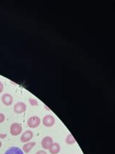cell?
<instances>
[{
	"mask_svg": "<svg viewBox=\"0 0 115 154\" xmlns=\"http://www.w3.org/2000/svg\"><path fill=\"white\" fill-rule=\"evenodd\" d=\"M41 123V119H39L38 116H32L28 119L27 121V125L29 127L32 128V129H34V128L38 127Z\"/></svg>",
	"mask_w": 115,
	"mask_h": 154,
	"instance_id": "obj_1",
	"label": "cell"
},
{
	"mask_svg": "<svg viewBox=\"0 0 115 154\" xmlns=\"http://www.w3.org/2000/svg\"><path fill=\"white\" fill-rule=\"evenodd\" d=\"M10 131L13 136H18L22 132V126L18 123H14L10 126Z\"/></svg>",
	"mask_w": 115,
	"mask_h": 154,
	"instance_id": "obj_2",
	"label": "cell"
},
{
	"mask_svg": "<svg viewBox=\"0 0 115 154\" xmlns=\"http://www.w3.org/2000/svg\"><path fill=\"white\" fill-rule=\"evenodd\" d=\"M55 123H56V119L52 115H47L42 119V124L47 127H52Z\"/></svg>",
	"mask_w": 115,
	"mask_h": 154,
	"instance_id": "obj_3",
	"label": "cell"
},
{
	"mask_svg": "<svg viewBox=\"0 0 115 154\" xmlns=\"http://www.w3.org/2000/svg\"><path fill=\"white\" fill-rule=\"evenodd\" d=\"M13 110H14V112L17 114L23 113V112H24L26 110V104L22 102H17V103L14 105Z\"/></svg>",
	"mask_w": 115,
	"mask_h": 154,
	"instance_id": "obj_4",
	"label": "cell"
},
{
	"mask_svg": "<svg viewBox=\"0 0 115 154\" xmlns=\"http://www.w3.org/2000/svg\"><path fill=\"white\" fill-rule=\"evenodd\" d=\"M34 134L31 130H27L20 137V142L23 143H29L33 138Z\"/></svg>",
	"mask_w": 115,
	"mask_h": 154,
	"instance_id": "obj_5",
	"label": "cell"
},
{
	"mask_svg": "<svg viewBox=\"0 0 115 154\" xmlns=\"http://www.w3.org/2000/svg\"><path fill=\"white\" fill-rule=\"evenodd\" d=\"M53 143V140L51 137L47 136L44 137L42 139V142H41V145H42V147L44 148V149H49L50 147L52 145Z\"/></svg>",
	"mask_w": 115,
	"mask_h": 154,
	"instance_id": "obj_6",
	"label": "cell"
},
{
	"mask_svg": "<svg viewBox=\"0 0 115 154\" xmlns=\"http://www.w3.org/2000/svg\"><path fill=\"white\" fill-rule=\"evenodd\" d=\"M2 102L6 106H10L13 104V97L10 94H5L2 97Z\"/></svg>",
	"mask_w": 115,
	"mask_h": 154,
	"instance_id": "obj_7",
	"label": "cell"
},
{
	"mask_svg": "<svg viewBox=\"0 0 115 154\" xmlns=\"http://www.w3.org/2000/svg\"><path fill=\"white\" fill-rule=\"evenodd\" d=\"M48 150L51 154H58L61 150V146L57 143H53Z\"/></svg>",
	"mask_w": 115,
	"mask_h": 154,
	"instance_id": "obj_8",
	"label": "cell"
},
{
	"mask_svg": "<svg viewBox=\"0 0 115 154\" xmlns=\"http://www.w3.org/2000/svg\"><path fill=\"white\" fill-rule=\"evenodd\" d=\"M5 154H24L23 150L18 147H11L5 151Z\"/></svg>",
	"mask_w": 115,
	"mask_h": 154,
	"instance_id": "obj_9",
	"label": "cell"
},
{
	"mask_svg": "<svg viewBox=\"0 0 115 154\" xmlns=\"http://www.w3.org/2000/svg\"><path fill=\"white\" fill-rule=\"evenodd\" d=\"M35 145L36 143H34V142H30V143H26V144L23 146V150L24 153H29L30 150H32L34 146H35Z\"/></svg>",
	"mask_w": 115,
	"mask_h": 154,
	"instance_id": "obj_10",
	"label": "cell"
},
{
	"mask_svg": "<svg viewBox=\"0 0 115 154\" xmlns=\"http://www.w3.org/2000/svg\"><path fill=\"white\" fill-rule=\"evenodd\" d=\"M66 143H67L68 145H73L76 143V141H75V139L74 138V137L72 136L71 134H68L67 137H66Z\"/></svg>",
	"mask_w": 115,
	"mask_h": 154,
	"instance_id": "obj_11",
	"label": "cell"
},
{
	"mask_svg": "<svg viewBox=\"0 0 115 154\" xmlns=\"http://www.w3.org/2000/svg\"><path fill=\"white\" fill-rule=\"evenodd\" d=\"M29 103L32 106H37L38 105V101L36 100L35 99L33 98H30L29 99Z\"/></svg>",
	"mask_w": 115,
	"mask_h": 154,
	"instance_id": "obj_12",
	"label": "cell"
},
{
	"mask_svg": "<svg viewBox=\"0 0 115 154\" xmlns=\"http://www.w3.org/2000/svg\"><path fill=\"white\" fill-rule=\"evenodd\" d=\"M5 120V116L3 113H0V124L3 123Z\"/></svg>",
	"mask_w": 115,
	"mask_h": 154,
	"instance_id": "obj_13",
	"label": "cell"
},
{
	"mask_svg": "<svg viewBox=\"0 0 115 154\" xmlns=\"http://www.w3.org/2000/svg\"><path fill=\"white\" fill-rule=\"evenodd\" d=\"M3 90H4V85H3V83L0 81V94L3 91Z\"/></svg>",
	"mask_w": 115,
	"mask_h": 154,
	"instance_id": "obj_14",
	"label": "cell"
},
{
	"mask_svg": "<svg viewBox=\"0 0 115 154\" xmlns=\"http://www.w3.org/2000/svg\"><path fill=\"white\" fill-rule=\"evenodd\" d=\"M36 154H47V153L44 150H39L38 152L36 153Z\"/></svg>",
	"mask_w": 115,
	"mask_h": 154,
	"instance_id": "obj_15",
	"label": "cell"
},
{
	"mask_svg": "<svg viewBox=\"0 0 115 154\" xmlns=\"http://www.w3.org/2000/svg\"><path fill=\"white\" fill-rule=\"evenodd\" d=\"M6 137V134H0V138H2V139H4V138Z\"/></svg>",
	"mask_w": 115,
	"mask_h": 154,
	"instance_id": "obj_16",
	"label": "cell"
},
{
	"mask_svg": "<svg viewBox=\"0 0 115 154\" xmlns=\"http://www.w3.org/2000/svg\"><path fill=\"white\" fill-rule=\"evenodd\" d=\"M2 145V142H1V141H0V148H1Z\"/></svg>",
	"mask_w": 115,
	"mask_h": 154,
	"instance_id": "obj_17",
	"label": "cell"
}]
</instances>
